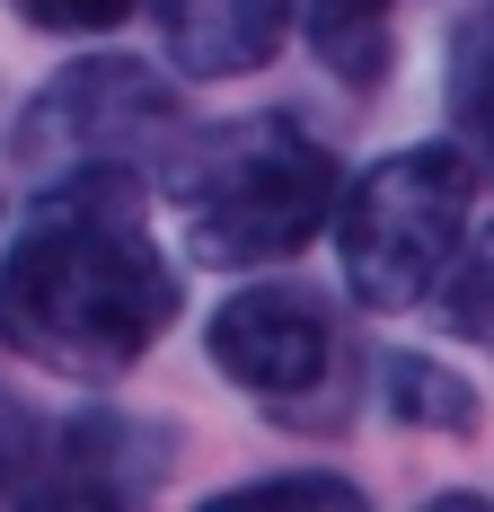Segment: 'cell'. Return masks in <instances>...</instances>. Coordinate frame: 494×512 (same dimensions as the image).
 <instances>
[{
	"instance_id": "obj_1",
	"label": "cell",
	"mask_w": 494,
	"mask_h": 512,
	"mask_svg": "<svg viewBox=\"0 0 494 512\" xmlns=\"http://www.w3.org/2000/svg\"><path fill=\"white\" fill-rule=\"evenodd\" d=\"M177 265L142 230V186H45L0 248V345L71 380H115L168 336Z\"/></svg>"
},
{
	"instance_id": "obj_2",
	"label": "cell",
	"mask_w": 494,
	"mask_h": 512,
	"mask_svg": "<svg viewBox=\"0 0 494 512\" xmlns=\"http://www.w3.org/2000/svg\"><path fill=\"white\" fill-rule=\"evenodd\" d=\"M159 168H168V204L186 221V248L203 265H283L327 230L345 195L336 151L300 115H230L195 142L177 133Z\"/></svg>"
},
{
	"instance_id": "obj_3",
	"label": "cell",
	"mask_w": 494,
	"mask_h": 512,
	"mask_svg": "<svg viewBox=\"0 0 494 512\" xmlns=\"http://www.w3.org/2000/svg\"><path fill=\"white\" fill-rule=\"evenodd\" d=\"M468 204H477V159L459 142H406L380 168H362L327 212L353 301L362 309L433 301L468 248Z\"/></svg>"
},
{
	"instance_id": "obj_4",
	"label": "cell",
	"mask_w": 494,
	"mask_h": 512,
	"mask_svg": "<svg viewBox=\"0 0 494 512\" xmlns=\"http://www.w3.org/2000/svg\"><path fill=\"white\" fill-rule=\"evenodd\" d=\"M177 89L150 71V62H124V53H98V62H71L53 71L45 89L27 98L9 151L27 159L36 186H71V177H106V186H142L159 159L177 151Z\"/></svg>"
},
{
	"instance_id": "obj_5",
	"label": "cell",
	"mask_w": 494,
	"mask_h": 512,
	"mask_svg": "<svg viewBox=\"0 0 494 512\" xmlns=\"http://www.w3.org/2000/svg\"><path fill=\"white\" fill-rule=\"evenodd\" d=\"M203 354L247 398H300V389L327 380L336 318H327L318 292H300V283H256V292H230V301L212 309Z\"/></svg>"
},
{
	"instance_id": "obj_6",
	"label": "cell",
	"mask_w": 494,
	"mask_h": 512,
	"mask_svg": "<svg viewBox=\"0 0 494 512\" xmlns=\"http://www.w3.org/2000/svg\"><path fill=\"white\" fill-rule=\"evenodd\" d=\"M177 460V424L168 415H115L89 407L71 424H45V460L27 477L36 504H133L150 495Z\"/></svg>"
},
{
	"instance_id": "obj_7",
	"label": "cell",
	"mask_w": 494,
	"mask_h": 512,
	"mask_svg": "<svg viewBox=\"0 0 494 512\" xmlns=\"http://www.w3.org/2000/svg\"><path fill=\"white\" fill-rule=\"evenodd\" d=\"M292 0H159V45L195 80H239L283 53Z\"/></svg>"
},
{
	"instance_id": "obj_8",
	"label": "cell",
	"mask_w": 494,
	"mask_h": 512,
	"mask_svg": "<svg viewBox=\"0 0 494 512\" xmlns=\"http://www.w3.org/2000/svg\"><path fill=\"white\" fill-rule=\"evenodd\" d=\"M309 53L345 80V89H380L397 53V0H292Z\"/></svg>"
},
{
	"instance_id": "obj_9",
	"label": "cell",
	"mask_w": 494,
	"mask_h": 512,
	"mask_svg": "<svg viewBox=\"0 0 494 512\" xmlns=\"http://www.w3.org/2000/svg\"><path fill=\"white\" fill-rule=\"evenodd\" d=\"M389 415L397 424H424V433H477V389L433 354H389Z\"/></svg>"
},
{
	"instance_id": "obj_10",
	"label": "cell",
	"mask_w": 494,
	"mask_h": 512,
	"mask_svg": "<svg viewBox=\"0 0 494 512\" xmlns=\"http://www.w3.org/2000/svg\"><path fill=\"white\" fill-rule=\"evenodd\" d=\"M450 115H459V151L494 177V9L468 18L450 45Z\"/></svg>"
},
{
	"instance_id": "obj_11",
	"label": "cell",
	"mask_w": 494,
	"mask_h": 512,
	"mask_svg": "<svg viewBox=\"0 0 494 512\" xmlns=\"http://www.w3.org/2000/svg\"><path fill=\"white\" fill-rule=\"evenodd\" d=\"M36 36H106V27H124L142 0H9Z\"/></svg>"
},
{
	"instance_id": "obj_12",
	"label": "cell",
	"mask_w": 494,
	"mask_h": 512,
	"mask_svg": "<svg viewBox=\"0 0 494 512\" xmlns=\"http://www.w3.org/2000/svg\"><path fill=\"white\" fill-rule=\"evenodd\" d=\"M230 504H336V512H362V486H353V477H309V468H283V477L239 486Z\"/></svg>"
},
{
	"instance_id": "obj_13",
	"label": "cell",
	"mask_w": 494,
	"mask_h": 512,
	"mask_svg": "<svg viewBox=\"0 0 494 512\" xmlns=\"http://www.w3.org/2000/svg\"><path fill=\"white\" fill-rule=\"evenodd\" d=\"M36 460H45V424L18 407V398H0V495H27Z\"/></svg>"
},
{
	"instance_id": "obj_14",
	"label": "cell",
	"mask_w": 494,
	"mask_h": 512,
	"mask_svg": "<svg viewBox=\"0 0 494 512\" xmlns=\"http://www.w3.org/2000/svg\"><path fill=\"white\" fill-rule=\"evenodd\" d=\"M450 274H459V283H450V318H459L477 345H494V239L468 256V265H450Z\"/></svg>"
}]
</instances>
